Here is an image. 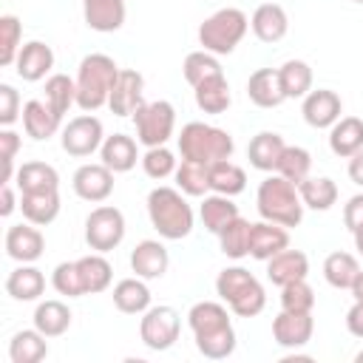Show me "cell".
Listing matches in <instances>:
<instances>
[{
	"label": "cell",
	"mask_w": 363,
	"mask_h": 363,
	"mask_svg": "<svg viewBox=\"0 0 363 363\" xmlns=\"http://www.w3.org/2000/svg\"><path fill=\"white\" fill-rule=\"evenodd\" d=\"M190 332L196 337V349L210 360H224L235 352V329L227 306L216 301H199L187 312Z\"/></svg>",
	"instance_id": "cell-1"
},
{
	"label": "cell",
	"mask_w": 363,
	"mask_h": 363,
	"mask_svg": "<svg viewBox=\"0 0 363 363\" xmlns=\"http://www.w3.org/2000/svg\"><path fill=\"white\" fill-rule=\"evenodd\" d=\"M147 218L167 241H182L193 233V207L176 187H153L147 193Z\"/></svg>",
	"instance_id": "cell-2"
},
{
	"label": "cell",
	"mask_w": 363,
	"mask_h": 363,
	"mask_svg": "<svg viewBox=\"0 0 363 363\" xmlns=\"http://www.w3.org/2000/svg\"><path fill=\"white\" fill-rule=\"evenodd\" d=\"M255 204L264 221H275L281 227H298L303 218V201L298 184L284 179L281 173H272L258 184Z\"/></svg>",
	"instance_id": "cell-3"
},
{
	"label": "cell",
	"mask_w": 363,
	"mask_h": 363,
	"mask_svg": "<svg viewBox=\"0 0 363 363\" xmlns=\"http://www.w3.org/2000/svg\"><path fill=\"white\" fill-rule=\"evenodd\" d=\"M116 77H119V65L113 62V57L108 54L82 57L79 71H77V105L85 113H94L102 105H108Z\"/></svg>",
	"instance_id": "cell-4"
},
{
	"label": "cell",
	"mask_w": 363,
	"mask_h": 363,
	"mask_svg": "<svg viewBox=\"0 0 363 363\" xmlns=\"http://www.w3.org/2000/svg\"><path fill=\"white\" fill-rule=\"evenodd\" d=\"M216 292L230 306V312L238 315V318H255L267 306L264 286L244 267H224L216 278Z\"/></svg>",
	"instance_id": "cell-5"
},
{
	"label": "cell",
	"mask_w": 363,
	"mask_h": 363,
	"mask_svg": "<svg viewBox=\"0 0 363 363\" xmlns=\"http://www.w3.org/2000/svg\"><path fill=\"white\" fill-rule=\"evenodd\" d=\"M235 150V142L227 130L204 122H187L179 133V153L182 159H193L201 164H213L221 159H230Z\"/></svg>",
	"instance_id": "cell-6"
},
{
	"label": "cell",
	"mask_w": 363,
	"mask_h": 363,
	"mask_svg": "<svg viewBox=\"0 0 363 363\" xmlns=\"http://www.w3.org/2000/svg\"><path fill=\"white\" fill-rule=\"evenodd\" d=\"M247 28H250L247 14H244L241 9L227 6V9L213 11V14L199 26V43H201L204 51H210V54H216V57L233 54L235 45L244 40Z\"/></svg>",
	"instance_id": "cell-7"
},
{
	"label": "cell",
	"mask_w": 363,
	"mask_h": 363,
	"mask_svg": "<svg viewBox=\"0 0 363 363\" xmlns=\"http://www.w3.org/2000/svg\"><path fill=\"white\" fill-rule=\"evenodd\" d=\"M133 125H136V139L145 147H159L173 136L176 128V108L167 99H156V102H145L136 108L133 113Z\"/></svg>",
	"instance_id": "cell-8"
},
{
	"label": "cell",
	"mask_w": 363,
	"mask_h": 363,
	"mask_svg": "<svg viewBox=\"0 0 363 363\" xmlns=\"http://www.w3.org/2000/svg\"><path fill=\"white\" fill-rule=\"evenodd\" d=\"M125 238V216L111 204H99L85 218V241L96 252H111Z\"/></svg>",
	"instance_id": "cell-9"
},
{
	"label": "cell",
	"mask_w": 363,
	"mask_h": 363,
	"mask_svg": "<svg viewBox=\"0 0 363 363\" xmlns=\"http://www.w3.org/2000/svg\"><path fill=\"white\" fill-rule=\"evenodd\" d=\"M182 332V318L173 306H150L142 312L139 320V337L150 352H164L179 340Z\"/></svg>",
	"instance_id": "cell-10"
},
{
	"label": "cell",
	"mask_w": 363,
	"mask_h": 363,
	"mask_svg": "<svg viewBox=\"0 0 363 363\" xmlns=\"http://www.w3.org/2000/svg\"><path fill=\"white\" fill-rule=\"evenodd\" d=\"M62 150L68 156H77V159H85L91 156L94 150L102 147L105 142V133H102V122L94 116V113H82V116H74L65 128H62Z\"/></svg>",
	"instance_id": "cell-11"
},
{
	"label": "cell",
	"mask_w": 363,
	"mask_h": 363,
	"mask_svg": "<svg viewBox=\"0 0 363 363\" xmlns=\"http://www.w3.org/2000/svg\"><path fill=\"white\" fill-rule=\"evenodd\" d=\"M71 184H74V193L82 201L99 204L113 193V170L105 167L102 162L99 164H82V167L74 170Z\"/></svg>",
	"instance_id": "cell-12"
},
{
	"label": "cell",
	"mask_w": 363,
	"mask_h": 363,
	"mask_svg": "<svg viewBox=\"0 0 363 363\" xmlns=\"http://www.w3.org/2000/svg\"><path fill=\"white\" fill-rule=\"evenodd\" d=\"M312 332H315L312 312H286V309H281V315H275V320H272V337L284 349L306 346L312 340Z\"/></svg>",
	"instance_id": "cell-13"
},
{
	"label": "cell",
	"mask_w": 363,
	"mask_h": 363,
	"mask_svg": "<svg viewBox=\"0 0 363 363\" xmlns=\"http://www.w3.org/2000/svg\"><path fill=\"white\" fill-rule=\"evenodd\" d=\"M301 113H303L309 128H318V130L320 128H332L340 119V113H343V102H340V96L335 91L318 88V91H309L303 96Z\"/></svg>",
	"instance_id": "cell-14"
},
{
	"label": "cell",
	"mask_w": 363,
	"mask_h": 363,
	"mask_svg": "<svg viewBox=\"0 0 363 363\" xmlns=\"http://www.w3.org/2000/svg\"><path fill=\"white\" fill-rule=\"evenodd\" d=\"M142 91H145V79L139 71H119L116 82H113V91H111V99H108V108L111 113L116 116H133L139 105H145L142 99Z\"/></svg>",
	"instance_id": "cell-15"
},
{
	"label": "cell",
	"mask_w": 363,
	"mask_h": 363,
	"mask_svg": "<svg viewBox=\"0 0 363 363\" xmlns=\"http://www.w3.org/2000/svg\"><path fill=\"white\" fill-rule=\"evenodd\" d=\"M45 250V238L37 230V224H11L6 230V255L20 261V264H31L43 255Z\"/></svg>",
	"instance_id": "cell-16"
},
{
	"label": "cell",
	"mask_w": 363,
	"mask_h": 363,
	"mask_svg": "<svg viewBox=\"0 0 363 363\" xmlns=\"http://www.w3.org/2000/svg\"><path fill=\"white\" fill-rule=\"evenodd\" d=\"M51 68H54V51L43 40L26 43L17 54V60H14V71L26 82H40Z\"/></svg>",
	"instance_id": "cell-17"
},
{
	"label": "cell",
	"mask_w": 363,
	"mask_h": 363,
	"mask_svg": "<svg viewBox=\"0 0 363 363\" xmlns=\"http://www.w3.org/2000/svg\"><path fill=\"white\" fill-rule=\"evenodd\" d=\"M170 267V255L164 250L162 241H153V238H145L133 247L130 252V269L145 278V281H153V278H162Z\"/></svg>",
	"instance_id": "cell-18"
},
{
	"label": "cell",
	"mask_w": 363,
	"mask_h": 363,
	"mask_svg": "<svg viewBox=\"0 0 363 363\" xmlns=\"http://www.w3.org/2000/svg\"><path fill=\"white\" fill-rule=\"evenodd\" d=\"M125 14H128L125 0H82L85 26L99 34L119 31L125 26Z\"/></svg>",
	"instance_id": "cell-19"
},
{
	"label": "cell",
	"mask_w": 363,
	"mask_h": 363,
	"mask_svg": "<svg viewBox=\"0 0 363 363\" xmlns=\"http://www.w3.org/2000/svg\"><path fill=\"white\" fill-rule=\"evenodd\" d=\"M247 96L258 108H278L286 99L281 77H278V68H258V71H252L250 79H247Z\"/></svg>",
	"instance_id": "cell-20"
},
{
	"label": "cell",
	"mask_w": 363,
	"mask_h": 363,
	"mask_svg": "<svg viewBox=\"0 0 363 363\" xmlns=\"http://www.w3.org/2000/svg\"><path fill=\"white\" fill-rule=\"evenodd\" d=\"M289 247V233L286 227L275 224V221H258L250 230V255L258 261H269L272 255H278L281 250Z\"/></svg>",
	"instance_id": "cell-21"
},
{
	"label": "cell",
	"mask_w": 363,
	"mask_h": 363,
	"mask_svg": "<svg viewBox=\"0 0 363 363\" xmlns=\"http://www.w3.org/2000/svg\"><path fill=\"white\" fill-rule=\"evenodd\" d=\"M252 34L261 40V43H278L286 37L289 31V17L284 11V6L278 3H261L255 11H252Z\"/></svg>",
	"instance_id": "cell-22"
},
{
	"label": "cell",
	"mask_w": 363,
	"mask_h": 363,
	"mask_svg": "<svg viewBox=\"0 0 363 363\" xmlns=\"http://www.w3.org/2000/svg\"><path fill=\"white\" fill-rule=\"evenodd\" d=\"M60 122H62V116H57L45 99H28L23 105V128L34 142L51 139L60 130Z\"/></svg>",
	"instance_id": "cell-23"
},
{
	"label": "cell",
	"mask_w": 363,
	"mask_h": 363,
	"mask_svg": "<svg viewBox=\"0 0 363 363\" xmlns=\"http://www.w3.org/2000/svg\"><path fill=\"white\" fill-rule=\"evenodd\" d=\"M284 147H286V142H284L281 133H275V130H261V133H255V136L250 139V145H247V159H250V164H252L255 170L272 173V170L278 167V159H281Z\"/></svg>",
	"instance_id": "cell-24"
},
{
	"label": "cell",
	"mask_w": 363,
	"mask_h": 363,
	"mask_svg": "<svg viewBox=\"0 0 363 363\" xmlns=\"http://www.w3.org/2000/svg\"><path fill=\"white\" fill-rule=\"evenodd\" d=\"M306 275H309V258L301 250H289L286 247V250H281L278 255H272L267 261V278L272 284H278V286L292 284V281H301Z\"/></svg>",
	"instance_id": "cell-25"
},
{
	"label": "cell",
	"mask_w": 363,
	"mask_h": 363,
	"mask_svg": "<svg viewBox=\"0 0 363 363\" xmlns=\"http://www.w3.org/2000/svg\"><path fill=\"white\" fill-rule=\"evenodd\" d=\"M99 156H102V164L111 167L113 173H128L136 167V159H139V147L130 136L125 133H113V136H105L102 147H99Z\"/></svg>",
	"instance_id": "cell-26"
},
{
	"label": "cell",
	"mask_w": 363,
	"mask_h": 363,
	"mask_svg": "<svg viewBox=\"0 0 363 363\" xmlns=\"http://www.w3.org/2000/svg\"><path fill=\"white\" fill-rule=\"evenodd\" d=\"M20 210L23 218L45 227L60 216V190H37V193H20Z\"/></svg>",
	"instance_id": "cell-27"
},
{
	"label": "cell",
	"mask_w": 363,
	"mask_h": 363,
	"mask_svg": "<svg viewBox=\"0 0 363 363\" xmlns=\"http://www.w3.org/2000/svg\"><path fill=\"white\" fill-rule=\"evenodd\" d=\"M329 147L340 159H352L363 147V119L357 116H340L329 128Z\"/></svg>",
	"instance_id": "cell-28"
},
{
	"label": "cell",
	"mask_w": 363,
	"mask_h": 363,
	"mask_svg": "<svg viewBox=\"0 0 363 363\" xmlns=\"http://www.w3.org/2000/svg\"><path fill=\"white\" fill-rule=\"evenodd\" d=\"M113 306L125 315H142L150 309V289L145 278H122L113 286Z\"/></svg>",
	"instance_id": "cell-29"
},
{
	"label": "cell",
	"mask_w": 363,
	"mask_h": 363,
	"mask_svg": "<svg viewBox=\"0 0 363 363\" xmlns=\"http://www.w3.org/2000/svg\"><path fill=\"white\" fill-rule=\"evenodd\" d=\"M6 292L14 298V301H37L43 292H45V275L37 269V267H17L9 272L6 278Z\"/></svg>",
	"instance_id": "cell-30"
},
{
	"label": "cell",
	"mask_w": 363,
	"mask_h": 363,
	"mask_svg": "<svg viewBox=\"0 0 363 363\" xmlns=\"http://www.w3.org/2000/svg\"><path fill=\"white\" fill-rule=\"evenodd\" d=\"M20 193H37V190H60V173L45 162H26L14 173Z\"/></svg>",
	"instance_id": "cell-31"
},
{
	"label": "cell",
	"mask_w": 363,
	"mask_h": 363,
	"mask_svg": "<svg viewBox=\"0 0 363 363\" xmlns=\"http://www.w3.org/2000/svg\"><path fill=\"white\" fill-rule=\"evenodd\" d=\"M79 267V275H82V286H85V295H99L111 286L113 281V267L108 264V258L102 252H91V255H82L77 261Z\"/></svg>",
	"instance_id": "cell-32"
},
{
	"label": "cell",
	"mask_w": 363,
	"mask_h": 363,
	"mask_svg": "<svg viewBox=\"0 0 363 363\" xmlns=\"http://www.w3.org/2000/svg\"><path fill=\"white\" fill-rule=\"evenodd\" d=\"M71 326V309L62 301H40L34 309V329H40L45 337H60Z\"/></svg>",
	"instance_id": "cell-33"
},
{
	"label": "cell",
	"mask_w": 363,
	"mask_h": 363,
	"mask_svg": "<svg viewBox=\"0 0 363 363\" xmlns=\"http://www.w3.org/2000/svg\"><path fill=\"white\" fill-rule=\"evenodd\" d=\"M298 193H301L303 207L318 210V213H326L337 201V184L332 179H326V176H306L298 184Z\"/></svg>",
	"instance_id": "cell-34"
},
{
	"label": "cell",
	"mask_w": 363,
	"mask_h": 363,
	"mask_svg": "<svg viewBox=\"0 0 363 363\" xmlns=\"http://www.w3.org/2000/svg\"><path fill=\"white\" fill-rule=\"evenodd\" d=\"M199 216H201V224L210 230V233H221L233 218H238V207L233 204V196H221V193H213V196H204L201 207H199Z\"/></svg>",
	"instance_id": "cell-35"
},
{
	"label": "cell",
	"mask_w": 363,
	"mask_h": 363,
	"mask_svg": "<svg viewBox=\"0 0 363 363\" xmlns=\"http://www.w3.org/2000/svg\"><path fill=\"white\" fill-rule=\"evenodd\" d=\"M45 354H48V343L40 329H23L9 343L11 363H40Z\"/></svg>",
	"instance_id": "cell-36"
},
{
	"label": "cell",
	"mask_w": 363,
	"mask_h": 363,
	"mask_svg": "<svg viewBox=\"0 0 363 363\" xmlns=\"http://www.w3.org/2000/svg\"><path fill=\"white\" fill-rule=\"evenodd\" d=\"M244 187H247V173L235 162L221 159V162L210 164V190L213 193L238 196V193H244Z\"/></svg>",
	"instance_id": "cell-37"
},
{
	"label": "cell",
	"mask_w": 363,
	"mask_h": 363,
	"mask_svg": "<svg viewBox=\"0 0 363 363\" xmlns=\"http://www.w3.org/2000/svg\"><path fill=\"white\" fill-rule=\"evenodd\" d=\"M357 272H360V264L352 252H329L323 261V278L335 289H352Z\"/></svg>",
	"instance_id": "cell-38"
},
{
	"label": "cell",
	"mask_w": 363,
	"mask_h": 363,
	"mask_svg": "<svg viewBox=\"0 0 363 363\" xmlns=\"http://www.w3.org/2000/svg\"><path fill=\"white\" fill-rule=\"evenodd\" d=\"M182 71H184V79L193 85V88H199L201 82H207V79H216V77H224V71H221V62L216 60V54H210V51H190L187 57H184V62H182Z\"/></svg>",
	"instance_id": "cell-39"
},
{
	"label": "cell",
	"mask_w": 363,
	"mask_h": 363,
	"mask_svg": "<svg viewBox=\"0 0 363 363\" xmlns=\"http://www.w3.org/2000/svg\"><path fill=\"white\" fill-rule=\"evenodd\" d=\"M278 77H281L286 99H303L312 91V68L303 60H286L278 68Z\"/></svg>",
	"instance_id": "cell-40"
},
{
	"label": "cell",
	"mask_w": 363,
	"mask_h": 363,
	"mask_svg": "<svg viewBox=\"0 0 363 363\" xmlns=\"http://www.w3.org/2000/svg\"><path fill=\"white\" fill-rule=\"evenodd\" d=\"M193 94H196V105L204 113H224L230 108V102H233L230 82L224 77H216V79L201 82L199 88H193Z\"/></svg>",
	"instance_id": "cell-41"
},
{
	"label": "cell",
	"mask_w": 363,
	"mask_h": 363,
	"mask_svg": "<svg viewBox=\"0 0 363 363\" xmlns=\"http://www.w3.org/2000/svg\"><path fill=\"white\" fill-rule=\"evenodd\" d=\"M45 102L57 116H65L71 105H77V79L68 74H51L45 79Z\"/></svg>",
	"instance_id": "cell-42"
},
{
	"label": "cell",
	"mask_w": 363,
	"mask_h": 363,
	"mask_svg": "<svg viewBox=\"0 0 363 363\" xmlns=\"http://www.w3.org/2000/svg\"><path fill=\"white\" fill-rule=\"evenodd\" d=\"M176 184L184 196H207V190H210V164L182 159V164L176 167Z\"/></svg>",
	"instance_id": "cell-43"
},
{
	"label": "cell",
	"mask_w": 363,
	"mask_h": 363,
	"mask_svg": "<svg viewBox=\"0 0 363 363\" xmlns=\"http://www.w3.org/2000/svg\"><path fill=\"white\" fill-rule=\"evenodd\" d=\"M250 230H252V224L250 221H244L241 216L238 218H233L221 233H218V247H221V252L227 255V258H244V255H250Z\"/></svg>",
	"instance_id": "cell-44"
},
{
	"label": "cell",
	"mask_w": 363,
	"mask_h": 363,
	"mask_svg": "<svg viewBox=\"0 0 363 363\" xmlns=\"http://www.w3.org/2000/svg\"><path fill=\"white\" fill-rule=\"evenodd\" d=\"M309 167H312L309 150H306V147H298V145H286L284 153H281V159H278L275 173H281L284 179L301 184V182L309 176Z\"/></svg>",
	"instance_id": "cell-45"
},
{
	"label": "cell",
	"mask_w": 363,
	"mask_h": 363,
	"mask_svg": "<svg viewBox=\"0 0 363 363\" xmlns=\"http://www.w3.org/2000/svg\"><path fill=\"white\" fill-rule=\"evenodd\" d=\"M20 40H23V26L14 14H3L0 17V65L9 68L14 65L17 54H20Z\"/></svg>",
	"instance_id": "cell-46"
},
{
	"label": "cell",
	"mask_w": 363,
	"mask_h": 363,
	"mask_svg": "<svg viewBox=\"0 0 363 363\" xmlns=\"http://www.w3.org/2000/svg\"><path fill=\"white\" fill-rule=\"evenodd\" d=\"M281 309H286V312H312L315 309V289L306 284V278L281 286Z\"/></svg>",
	"instance_id": "cell-47"
},
{
	"label": "cell",
	"mask_w": 363,
	"mask_h": 363,
	"mask_svg": "<svg viewBox=\"0 0 363 363\" xmlns=\"http://www.w3.org/2000/svg\"><path fill=\"white\" fill-rule=\"evenodd\" d=\"M51 286H54L60 295H68V298L85 295V286H82V275H79L77 261H62V264H57L54 272H51Z\"/></svg>",
	"instance_id": "cell-48"
},
{
	"label": "cell",
	"mask_w": 363,
	"mask_h": 363,
	"mask_svg": "<svg viewBox=\"0 0 363 363\" xmlns=\"http://www.w3.org/2000/svg\"><path fill=\"white\" fill-rule=\"evenodd\" d=\"M142 170L150 176V179H167L170 173H176V156L159 145V147H147V153L142 156Z\"/></svg>",
	"instance_id": "cell-49"
},
{
	"label": "cell",
	"mask_w": 363,
	"mask_h": 363,
	"mask_svg": "<svg viewBox=\"0 0 363 363\" xmlns=\"http://www.w3.org/2000/svg\"><path fill=\"white\" fill-rule=\"evenodd\" d=\"M20 150V136L14 130H0V156H3V184H11L14 179V156Z\"/></svg>",
	"instance_id": "cell-50"
},
{
	"label": "cell",
	"mask_w": 363,
	"mask_h": 363,
	"mask_svg": "<svg viewBox=\"0 0 363 363\" xmlns=\"http://www.w3.org/2000/svg\"><path fill=\"white\" fill-rule=\"evenodd\" d=\"M17 116H20V94L9 82H3L0 85V125L9 128L17 122Z\"/></svg>",
	"instance_id": "cell-51"
},
{
	"label": "cell",
	"mask_w": 363,
	"mask_h": 363,
	"mask_svg": "<svg viewBox=\"0 0 363 363\" xmlns=\"http://www.w3.org/2000/svg\"><path fill=\"white\" fill-rule=\"evenodd\" d=\"M343 224H346L349 233L363 230V193H357V196H352L346 201V207H343Z\"/></svg>",
	"instance_id": "cell-52"
},
{
	"label": "cell",
	"mask_w": 363,
	"mask_h": 363,
	"mask_svg": "<svg viewBox=\"0 0 363 363\" xmlns=\"http://www.w3.org/2000/svg\"><path fill=\"white\" fill-rule=\"evenodd\" d=\"M346 329H349V335L363 340V301H354L352 309L346 312Z\"/></svg>",
	"instance_id": "cell-53"
},
{
	"label": "cell",
	"mask_w": 363,
	"mask_h": 363,
	"mask_svg": "<svg viewBox=\"0 0 363 363\" xmlns=\"http://www.w3.org/2000/svg\"><path fill=\"white\" fill-rule=\"evenodd\" d=\"M349 179H352L357 187H363V147L349 159Z\"/></svg>",
	"instance_id": "cell-54"
},
{
	"label": "cell",
	"mask_w": 363,
	"mask_h": 363,
	"mask_svg": "<svg viewBox=\"0 0 363 363\" xmlns=\"http://www.w3.org/2000/svg\"><path fill=\"white\" fill-rule=\"evenodd\" d=\"M14 207H20V204H14V190H11V184H3V190H0V216H11Z\"/></svg>",
	"instance_id": "cell-55"
},
{
	"label": "cell",
	"mask_w": 363,
	"mask_h": 363,
	"mask_svg": "<svg viewBox=\"0 0 363 363\" xmlns=\"http://www.w3.org/2000/svg\"><path fill=\"white\" fill-rule=\"evenodd\" d=\"M349 292H352V298H354V301H363V269L357 272V278H354V284H352V289H349Z\"/></svg>",
	"instance_id": "cell-56"
},
{
	"label": "cell",
	"mask_w": 363,
	"mask_h": 363,
	"mask_svg": "<svg viewBox=\"0 0 363 363\" xmlns=\"http://www.w3.org/2000/svg\"><path fill=\"white\" fill-rule=\"evenodd\" d=\"M354 235V247H357V252L363 255V230H357V233H352Z\"/></svg>",
	"instance_id": "cell-57"
},
{
	"label": "cell",
	"mask_w": 363,
	"mask_h": 363,
	"mask_svg": "<svg viewBox=\"0 0 363 363\" xmlns=\"http://www.w3.org/2000/svg\"><path fill=\"white\" fill-rule=\"evenodd\" d=\"M354 360H357V363H363V352H357V354H354Z\"/></svg>",
	"instance_id": "cell-58"
},
{
	"label": "cell",
	"mask_w": 363,
	"mask_h": 363,
	"mask_svg": "<svg viewBox=\"0 0 363 363\" xmlns=\"http://www.w3.org/2000/svg\"><path fill=\"white\" fill-rule=\"evenodd\" d=\"M352 3H363V0H352Z\"/></svg>",
	"instance_id": "cell-59"
}]
</instances>
